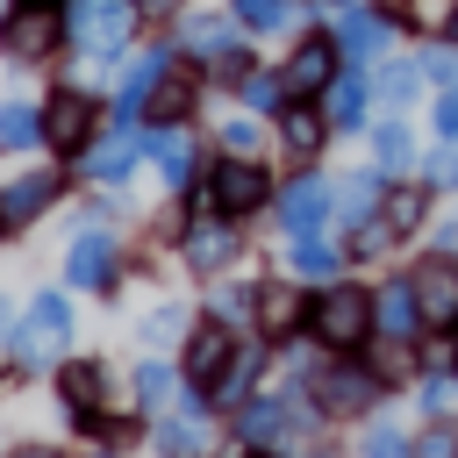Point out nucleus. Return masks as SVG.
<instances>
[{"instance_id": "1", "label": "nucleus", "mask_w": 458, "mask_h": 458, "mask_svg": "<svg viewBox=\"0 0 458 458\" xmlns=\"http://www.w3.org/2000/svg\"><path fill=\"white\" fill-rule=\"evenodd\" d=\"M64 7H72V14H64V43L79 50L86 72H93V64H114V57L129 50L136 21H143L136 0H64Z\"/></svg>"}, {"instance_id": "2", "label": "nucleus", "mask_w": 458, "mask_h": 458, "mask_svg": "<svg viewBox=\"0 0 458 458\" xmlns=\"http://www.w3.org/2000/svg\"><path fill=\"white\" fill-rule=\"evenodd\" d=\"M308 329H315V344H336V351H351V344H365L372 336V293L365 286H322L315 301H308Z\"/></svg>"}, {"instance_id": "3", "label": "nucleus", "mask_w": 458, "mask_h": 458, "mask_svg": "<svg viewBox=\"0 0 458 458\" xmlns=\"http://www.w3.org/2000/svg\"><path fill=\"white\" fill-rule=\"evenodd\" d=\"M64 344H72V308H64L57 293H36L29 315L14 322V344H7L14 365H21V372H43V365H57Z\"/></svg>"}, {"instance_id": "4", "label": "nucleus", "mask_w": 458, "mask_h": 458, "mask_svg": "<svg viewBox=\"0 0 458 458\" xmlns=\"http://www.w3.org/2000/svg\"><path fill=\"white\" fill-rule=\"evenodd\" d=\"M64 50V14L57 7H7L0 14V57L7 64H43V57H57Z\"/></svg>"}, {"instance_id": "5", "label": "nucleus", "mask_w": 458, "mask_h": 458, "mask_svg": "<svg viewBox=\"0 0 458 458\" xmlns=\"http://www.w3.org/2000/svg\"><path fill=\"white\" fill-rule=\"evenodd\" d=\"M394 29H401L394 7H358V0H351V7L336 14V50H344V64L372 72V64L394 50Z\"/></svg>"}, {"instance_id": "6", "label": "nucleus", "mask_w": 458, "mask_h": 458, "mask_svg": "<svg viewBox=\"0 0 458 458\" xmlns=\"http://www.w3.org/2000/svg\"><path fill=\"white\" fill-rule=\"evenodd\" d=\"M265 193H272V179L258 172V157H222V165L208 172V193H200V200H208L215 215H229V222H236V215H250Z\"/></svg>"}, {"instance_id": "7", "label": "nucleus", "mask_w": 458, "mask_h": 458, "mask_svg": "<svg viewBox=\"0 0 458 458\" xmlns=\"http://www.w3.org/2000/svg\"><path fill=\"white\" fill-rule=\"evenodd\" d=\"M344 72V50H336V36H308L286 64H279V79H286V100H315V93H329V79Z\"/></svg>"}, {"instance_id": "8", "label": "nucleus", "mask_w": 458, "mask_h": 458, "mask_svg": "<svg viewBox=\"0 0 458 458\" xmlns=\"http://www.w3.org/2000/svg\"><path fill=\"white\" fill-rule=\"evenodd\" d=\"M93 122H100V107H93V93H79V86H57V93L43 100V143H50V150H86V143H93Z\"/></svg>"}, {"instance_id": "9", "label": "nucleus", "mask_w": 458, "mask_h": 458, "mask_svg": "<svg viewBox=\"0 0 458 458\" xmlns=\"http://www.w3.org/2000/svg\"><path fill=\"white\" fill-rule=\"evenodd\" d=\"M179 64V50L172 43H143V57H129L122 64V86H114V122H136L143 114V100L157 93V79Z\"/></svg>"}, {"instance_id": "10", "label": "nucleus", "mask_w": 458, "mask_h": 458, "mask_svg": "<svg viewBox=\"0 0 458 458\" xmlns=\"http://www.w3.org/2000/svg\"><path fill=\"white\" fill-rule=\"evenodd\" d=\"M57 193H64V172H14V179L0 186V236H7V229H29Z\"/></svg>"}, {"instance_id": "11", "label": "nucleus", "mask_w": 458, "mask_h": 458, "mask_svg": "<svg viewBox=\"0 0 458 458\" xmlns=\"http://www.w3.org/2000/svg\"><path fill=\"white\" fill-rule=\"evenodd\" d=\"M408 279H415L422 322H429V329H458V265H451V258H422Z\"/></svg>"}, {"instance_id": "12", "label": "nucleus", "mask_w": 458, "mask_h": 458, "mask_svg": "<svg viewBox=\"0 0 458 458\" xmlns=\"http://www.w3.org/2000/svg\"><path fill=\"white\" fill-rule=\"evenodd\" d=\"M64 279H72V286H86V293H100V286L114 279V236H107L100 222H79L72 258H64Z\"/></svg>"}, {"instance_id": "13", "label": "nucleus", "mask_w": 458, "mask_h": 458, "mask_svg": "<svg viewBox=\"0 0 458 458\" xmlns=\"http://www.w3.org/2000/svg\"><path fill=\"white\" fill-rule=\"evenodd\" d=\"M136 150H143V136H136V122H114L107 136H93L79 157H86V179H100V186H114V179H129V165H136Z\"/></svg>"}, {"instance_id": "14", "label": "nucleus", "mask_w": 458, "mask_h": 458, "mask_svg": "<svg viewBox=\"0 0 458 458\" xmlns=\"http://www.w3.org/2000/svg\"><path fill=\"white\" fill-rule=\"evenodd\" d=\"M322 215H329V179L322 172H293L286 193H279V222L301 236V229H322Z\"/></svg>"}, {"instance_id": "15", "label": "nucleus", "mask_w": 458, "mask_h": 458, "mask_svg": "<svg viewBox=\"0 0 458 458\" xmlns=\"http://www.w3.org/2000/svg\"><path fill=\"white\" fill-rule=\"evenodd\" d=\"M236 250H243V229H229V215L193 222V236H186V265H193V272H222Z\"/></svg>"}, {"instance_id": "16", "label": "nucleus", "mask_w": 458, "mask_h": 458, "mask_svg": "<svg viewBox=\"0 0 458 458\" xmlns=\"http://www.w3.org/2000/svg\"><path fill=\"white\" fill-rule=\"evenodd\" d=\"M229 358H236V336H229L222 322H208V329L186 336V379H193V386H215V379L229 372Z\"/></svg>"}, {"instance_id": "17", "label": "nucleus", "mask_w": 458, "mask_h": 458, "mask_svg": "<svg viewBox=\"0 0 458 458\" xmlns=\"http://www.w3.org/2000/svg\"><path fill=\"white\" fill-rule=\"evenodd\" d=\"M279 143H286V157L308 165V157L329 143V114H315L308 100H286V107H279Z\"/></svg>"}, {"instance_id": "18", "label": "nucleus", "mask_w": 458, "mask_h": 458, "mask_svg": "<svg viewBox=\"0 0 458 458\" xmlns=\"http://www.w3.org/2000/svg\"><path fill=\"white\" fill-rule=\"evenodd\" d=\"M143 150H150V165L165 172V186H186V179H193V157H200V150H193V136H186L179 122L150 129V136H143Z\"/></svg>"}, {"instance_id": "19", "label": "nucleus", "mask_w": 458, "mask_h": 458, "mask_svg": "<svg viewBox=\"0 0 458 458\" xmlns=\"http://www.w3.org/2000/svg\"><path fill=\"white\" fill-rule=\"evenodd\" d=\"M193 100H200V79H193L186 64H172V72L157 79V93L143 100V114H150V122L165 129V122H186V114H193Z\"/></svg>"}, {"instance_id": "20", "label": "nucleus", "mask_w": 458, "mask_h": 458, "mask_svg": "<svg viewBox=\"0 0 458 458\" xmlns=\"http://www.w3.org/2000/svg\"><path fill=\"white\" fill-rule=\"evenodd\" d=\"M372 401H379V379H372V372H358V365L322 372V408H329V415H358V408H372Z\"/></svg>"}, {"instance_id": "21", "label": "nucleus", "mask_w": 458, "mask_h": 458, "mask_svg": "<svg viewBox=\"0 0 458 458\" xmlns=\"http://www.w3.org/2000/svg\"><path fill=\"white\" fill-rule=\"evenodd\" d=\"M322 114H329V129H365V72H358V64H344V72L329 79Z\"/></svg>"}, {"instance_id": "22", "label": "nucleus", "mask_w": 458, "mask_h": 458, "mask_svg": "<svg viewBox=\"0 0 458 458\" xmlns=\"http://www.w3.org/2000/svg\"><path fill=\"white\" fill-rule=\"evenodd\" d=\"M57 394H64V408H72L79 422H93V415H100V394H107V372H100V365H64V372H57Z\"/></svg>"}, {"instance_id": "23", "label": "nucleus", "mask_w": 458, "mask_h": 458, "mask_svg": "<svg viewBox=\"0 0 458 458\" xmlns=\"http://www.w3.org/2000/svg\"><path fill=\"white\" fill-rule=\"evenodd\" d=\"M229 21H236V14H229ZM229 21H222V14H186V21H179V43L200 50V64H208V57L236 50V29H229Z\"/></svg>"}, {"instance_id": "24", "label": "nucleus", "mask_w": 458, "mask_h": 458, "mask_svg": "<svg viewBox=\"0 0 458 458\" xmlns=\"http://www.w3.org/2000/svg\"><path fill=\"white\" fill-rule=\"evenodd\" d=\"M379 179L372 172H351L344 179V193H336V215H344V229H365V222H379Z\"/></svg>"}, {"instance_id": "25", "label": "nucleus", "mask_w": 458, "mask_h": 458, "mask_svg": "<svg viewBox=\"0 0 458 458\" xmlns=\"http://www.w3.org/2000/svg\"><path fill=\"white\" fill-rule=\"evenodd\" d=\"M422 208H429L422 186H386L379 193V229L386 236H408V229H422Z\"/></svg>"}, {"instance_id": "26", "label": "nucleus", "mask_w": 458, "mask_h": 458, "mask_svg": "<svg viewBox=\"0 0 458 458\" xmlns=\"http://www.w3.org/2000/svg\"><path fill=\"white\" fill-rule=\"evenodd\" d=\"M379 322H386V336H408V329L422 322V308H415V279H386V286H379Z\"/></svg>"}, {"instance_id": "27", "label": "nucleus", "mask_w": 458, "mask_h": 458, "mask_svg": "<svg viewBox=\"0 0 458 458\" xmlns=\"http://www.w3.org/2000/svg\"><path fill=\"white\" fill-rule=\"evenodd\" d=\"M29 143H43V107L0 100V150H29Z\"/></svg>"}, {"instance_id": "28", "label": "nucleus", "mask_w": 458, "mask_h": 458, "mask_svg": "<svg viewBox=\"0 0 458 458\" xmlns=\"http://www.w3.org/2000/svg\"><path fill=\"white\" fill-rule=\"evenodd\" d=\"M372 157H379V172H408L415 136H408V122H401V114H386V122L372 129Z\"/></svg>"}, {"instance_id": "29", "label": "nucleus", "mask_w": 458, "mask_h": 458, "mask_svg": "<svg viewBox=\"0 0 458 458\" xmlns=\"http://www.w3.org/2000/svg\"><path fill=\"white\" fill-rule=\"evenodd\" d=\"M372 86H379V100H386V107H401V100L422 86V64H415V57H394V64L379 57V64H372Z\"/></svg>"}, {"instance_id": "30", "label": "nucleus", "mask_w": 458, "mask_h": 458, "mask_svg": "<svg viewBox=\"0 0 458 458\" xmlns=\"http://www.w3.org/2000/svg\"><path fill=\"white\" fill-rule=\"evenodd\" d=\"M229 14H236L243 29H258V36H272V29H286V21H301V7H293V0H229Z\"/></svg>"}, {"instance_id": "31", "label": "nucleus", "mask_w": 458, "mask_h": 458, "mask_svg": "<svg viewBox=\"0 0 458 458\" xmlns=\"http://www.w3.org/2000/svg\"><path fill=\"white\" fill-rule=\"evenodd\" d=\"M236 429H243V444H272V437L286 429V408H279V401H243V408H236Z\"/></svg>"}, {"instance_id": "32", "label": "nucleus", "mask_w": 458, "mask_h": 458, "mask_svg": "<svg viewBox=\"0 0 458 458\" xmlns=\"http://www.w3.org/2000/svg\"><path fill=\"white\" fill-rule=\"evenodd\" d=\"M236 93H243V107H258V114H279V107H286V79H279V72H243Z\"/></svg>"}, {"instance_id": "33", "label": "nucleus", "mask_w": 458, "mask_h": 458, "mask_svg": "<svg viewBox=\"0 0 458 458\" xmlns=\"http://www.w3.org/2000/svg\"><path fill=\"white\" fill-rule=\"evenodd\" d=\"M157 451L165 458H200V415L186 408L179 422H157Z\"/></svg>"}, {"instance_id": "34", "label": "nucleus", "mask_w": 458, "mask_h": 458, "mask_svg": "<svg viewBox=\"0 0 458 458\" xmlns=\"http://www.w3.org/2000/svg\"><path fill=\"white\" fill-rule=\"evenodd\" d=\"M286 258H293V272H315V279H322V272H336V250H329L322 236H308V229L286 243Z\"/></svg>"}, {"instance_id": "35", "label": "nucleus", "mask_w": 458, "mask_h": 458, "mask_svg": "<svg viewBox=\"0 0 458 458\" xmlns=\"http://www.w3.org/2000/svg\"><path fill=\"white\" fill-rule=\"evenodd\" d=\"M250 372H258V351H236V358H229V372L208 386V401H243V394H250Z\"/></svg>"}, {"instance_id": "36", "label": "nucleus", "mask_w": 458, "mask_h": 458, "mask_svg": "<svg viewBox=\"0 0 458 458\" xmlns=\"http://www.w3.org/2000/svg\"><path fill=\"white\" fill-rule=\"evenodd\" d=\"M422 79H437V86H458V43L444 36V43H422Z\"/></svg>"}, {"instance_id": "37", "label": "nucleus", "mask_w": 458, "mask_h": 458, "mask_svg": "<svg viewBox=\"0 0 458 458\" xmlns=\"http://www.w3.org/2000/svg\"><path fill=\"white\" fill-rule=\"evenodd\" d=\"M186 336V308L172 301V308H150V322H143V344H179Z\"/></svg>"}, {"instance_id": "38", "label": "nucleus", "mask_w": 458, "mask_h": 458, "mask_svg": "<svg viewBox=\"0 0 458 458\" xmlns=\"http://www.w3.org/2000/svg\"><path fill=\"white\" fill-rule=\"evenodd\" d=\"M165 394H172V365H157V358H136V401H150V408H157Z\"/></svg>"}, {"instance_id": "39", "label": "nucleus", "mask_w": 458, "mask_h": 458, "mask_svg": "<svg viewBox=\"0 0 458 458\" xmlns=\"http://www.w3.org/2000/svg\"><path fill=\"white\" fill-rule=\"evenodd\" d=\"M422 415H458V379H422Z\"/></svg>"}, {"instance_id": "40", "label": "nucleus", "mask_w": 458, "mask_h": 458, "mask_svg": "<svg viewBox=\"0 0 458 458\" xmlns=\"http://www.w3.org/2000/svg\"><path fill=\"white\" fill-rule=\"evenodd\" d=\"M222 150H229V157H250V150H258V122H250V114L222 122Z\"/></svg>"}, {"instance_id": "41", "label": "nucleus", "mask_w": 458, "mask_h": 458, "mask_svg": "<svg viewBox=\"0 0 458 458\" xmlns=\"http://www.w3.org/2000/svg\"><path fill=\"white\" fill-rule=\"evenodd\" d=\"M422 172H429V186H458V143H444V150H437Z\"/></svg>"}, {"instance_id": "42", "label": "nucleus", "mask_w": 458, "mask_h": 458, "mask_svg": "<svg viewBox=\"0 0 458 458\" xmlns=\"http://www.w3.org/2000/svg\"><path fill=\"white\" fill-rule=\"evenodd\" d=\"M215 308L236 322V315H250V308H258V293H250V286H222V293H215Z\"/></svg>"}, {"instance_id": "43", "label": "nucleus", "mask_w": 458, "mask_h": 458, "mask_svg": "<svg viewBox=\"0 0 458 458\" xmlns=\"http://www.w3.org/2000/svg\"><path fill=\"white\" fill-rule=\"evenodd\" d=\"M437 136L458 143V86H444V100H437Z\"/></svg>"}, {"instance_id": "44", "label": "nucleus", "mask_w": 458, "mask_h": 458, "mask_svg": "<svg viewBox=\"0 0 458 458\" xmlns=\"http://www.w3.org/2000/svg\"><path fill=\"white\" fill-rule=\"evenodd\" d=\"M365 458H408V444H401L394 429H372V437H365Z\"/></svg>"}, {"instance_id": "45", "label": "nucleus", "mask_w": 458, "mask_h": 458, "mask_svg": "<svg viewBox=\"0 0 458 458\" xmlns=\"http://www.w3.org/2000/svg\"><path fill=\"white\" fill-rule=\"evenodd\" d=\"M293 315H301V301H293V293H272V301H265V322H272V329H286Z\"/></svg>"}, {"instance_id": "46", "label": "nucleus", "mask_w": 458, "mask_h": 458, "mask_svg": "<svg viewBox=\"0 0 458 458\" xmlns=\"http://www.w3.org/2000/svg\"><path fill=\"white\" fill-rule=\"evenodd\" d=\"M415 458H458V444H451V437H444V429H429V437H422V444H415Z\"/></svg>"}, {"instance_id": "47", "label": "nucleus", "mask_w": 458, "mask_h": 458, "mask_svg": "<svg viewBox=\"0 0 458 458\" xmlns=\"http://www.w3.org/2000/svg\"><path fill=\"white\" fill-rule=\"evenodd\" d=\"M136 7H143V14H179L186 0H136Z\"/></svg>"}, {"instance_id": "48", "label": "nucleus", "mask_w": 458, "mask_h": 458, "mask_svg": "<svg viewBox=\"0 0 458 458\" xmlns=\"http://www.w3.org/2000/svg\"><path fill=\"white\" fill-rule=\"evenodd\" d=\"M14 458H57V451H43V444H29V451H14Z\"/></svg>"}, {"instance_id": "49", "label": "nucleus", "mask_w": 458, "mask_h": 458, "mask_svg": "<svg viewBox=\"0 0 458 458\" xmlns=\"http://www.w3.org/2000/svg\"><path fill=\"white\" fill-rule=\"evenodd\" d=\"M444 36H451V43H458V7H451V21H444Z\"/></svg>"}, {"instance_id": "50", "label": "nucleus", "mask_w": 458, "mask_h": 458, "mask_svg": "<svg viewBox=\"0 0 458 458\" xmlns=\"http://www.w3.org/2000/svg\"><path fill=\"white\" fill-rule=\"evenodd\" d=\"M7 322H14V308H7V301H0V329H7Z\"/></svg>"}, {"instance_id": "51", "label": "nucleus", "mask_w": 458, "mask_h": 458, "mask_svg": "<svg viewBox=\"0 0 458 458\" xmlns=\"http://www.w3.org/2000/svg\"><path fill=\"white\" fill-rule=\"evenodd\" d=\"M21 7H64V0H21Z\"/></svg>"}, {"instance_id": "52", "label": "nucleus", "mask_w": 458, "mask_h": 458, "mask_svg": "<svg viewBox=\"0 0 458 458\" xmlns=\"http://www.w3.org/2000/svg\"><path fill=\"white\" fill-rule=\"evenodd\" d=\"M0 14H7V0H0Z\"/></svg>"}, {"instance_id": "53", "label": "nucleus", "mask_w": 458, "mask_h": 458, "mask_svg": "<svg viewBox=\"0 0 458 458\" xmlns=\"http://www.w3.org/2000/svg\"><path fill=\"white\" fill-rule=\"evenodd\" d=\"M451 365H458V351H451Z\"/></svg>"}, {"instance_id": "54", "label": "nucleus", "mask_w": 458, "mask_h": 458, "mask_svg": "<svg viewBox=\"0 0 458 458\" xmlns=\"http://www.w3.org/2000/svg\"><path fill=\"white\" fill-rule=\"evenodd\" d=\"M258 458H265V451H258Z\"/></svg>"}]
</instances>
